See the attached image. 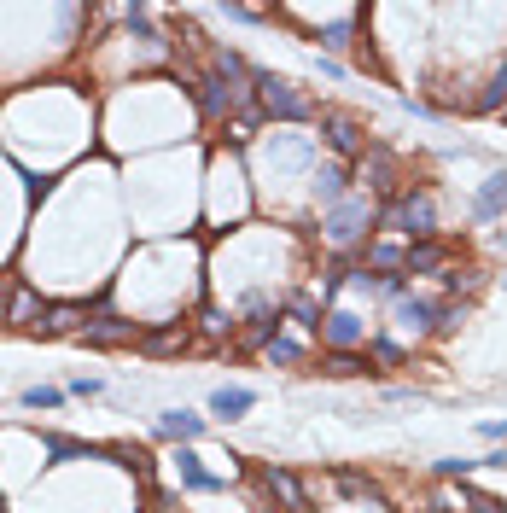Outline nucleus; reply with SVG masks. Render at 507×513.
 Listing matches in <instances>:
<instances>
[{
    "instance_id": "1",
    "label": "nucleus",
    "mask_w": 507,
    "mask_h": 513,
    "mask_svg": "<svg viewBox=\"0 0 507 513\" xmlns=\"http://www.w3.org/2000/svg\"><path fill=\"white\" fill-rule=\"evenodd\" d=\"M257 70H204V82H199V111L210 117V123H234V117H245V105L257 100V88H245Z\"/></svg>"
},
{
    "instance_id": "2",
    "label": "nucleus",
    "mask_w": 507,
    "mask_h": 513,
    "mask_svg": "<svg viewBox=\"0 0 507 513\" xmlns=\"http://www.w3.org/2000/svg\"><path fill=\"white\" fill-rule=\"evenodd\" d=\"M373 222H379V205H373L368 193H350V199H338V205L321 216V240L338 245V251H356V245H368Z\"/></svg>"
},
{
    "instance_id": "3",
    "label": "nucleus",
    "mask_w": 507,
    "mask_h": 513,
    "mask_svg": "<svg viewBox=\"0 0 507 513\" xmlns=\"http://www.w3.org/2000/svg\"><path fill=\"white\" fill-rule=\"evenodd\" d=\"M379 222H385L391 234H403L408 245H420V240H432V234H438V199H432L426 187H408L397 205L379 210Z\"/></svg>"
},
{
    "instance_id": "4",
    "label": "nucleus",
    "mask_w": 507,
    "mask_h": 513,
    "mask_svg": "<svg viewBox=\"0 0 507 513\" xmlns=\"http://www.w3.org/2000/svg\"><path fill=\"white\" fill-rule=\"evenodd\" d=\"M251 88H257L263 117H274V123H309V117H315V100H309L298 82L274 76V70H257V76H251Z\"/></svg>"
},
{
    "instance_id": "5",
    "label": "nucleus",
    "mask_w": 507,
    "mask_h": 513,
    "mask_svg": "<svg viewBox=\"0 0 507 513\" xmlns=\"http://www.w3.org/2000/svg\"><path fill=\"white\" fill-rule=\"evenodd\" d=\"M321 140L333 146L344 164H362L368 158V129H362V117H350V111H321Z\"/></svg>"
},
{
    "instance_id": "6",
    "label": "nucleus",
    "mask_w": 507,
    "mask_h": 513,
    "mask_svg": "<svg viewBox=\"0 0 507 513\" xmlns=\"http://www.w3.org/2000/svg\"><path fill=\"white\" fill-rule=\"evenodd\" d=\"M82 339L94 344V350H123V344L146 339V327L129 321V315H100V321H88V327H82Z\"/></svg>"
},
{
    "instance_id": "7",
    "label": "nucleus",
    "mask_w": 507,
    "mask_h": 513,
    "mask_svg": "<svg viewBox=\"0 0 507 513\" xmlns=\"http://www.w3.org/2000/svg\"><path fill=\"white\" fill-rule=\"evenodd\" d=\"M350 175L362 181V193H368V199H379V193H397V158H391L385 146H368V158H362Z\"/></svg>"
},
{
    "instance_id": "8",
    "label": "nucleus",
    "mask_w": 507,
    "mask_h": 513,
    "mask_svg": "<svg viewBox=\"0 0 507 513\" xmlns=\"http://www.w3.org/2000/svg\"><path fill=\"white\" fill-rule=\"evenodd\" d=\"M321 339L333 344V350H362L368 344V321L356 309H327L321 315Z\"/></svg>"
},
{
    "instance_id": "9",
    "label": "nucleus",
    "mask_w": 507,
    "mask_h": 513,
    "mask_svg": "<svg viewBox=\"0 0 507 513\" xmlns=\"http://www.w3.org/2000/svg\"><path fill=\"white\" fill-rule=\"evenodd\" d=\"M391 315H397V327H403V333H414V339L438 333V298H414V292H403V298L391 304Z\"/></svg>"
},
{
    "instance_id": "10",
    "label": "nucleus",
    "mask_w": 507,
    "mask_h": 513,
    "mask_svg": "<svg viewBox=\"0 0 507 513\" xmlns=\"http://www.w3.org/2000/svg\"><path fill=\"white\" fill-rule=\"evenodd\" d=\"M263 490H269V496H280V502H286V513H309L304 484L292 479L286 467H263Z\"/></svg>"
},
{
    "instance_id": "11",
    "label": "nucleus",
    "mask_w": 507,
    "mask_h": 513,
    "mask_svg": "<svg viewBox=\"0 0 507 513\" xmlns=\"http://www.w3.org/2000/svg\"><path fill=\"white\" fill-rule=\"evenodd\" d=\"M251 403H257V391H245V385H216V391H210V414H216V420H245Z\"/></svg>"
},
{
    "instance_id": "12",
    "label": "nucleus",
    "mask_w": 507,
    "mask_h": 513,
    "mask_svg": "<svg viewBox=\"0 0 507 513\" xmlns=\"http://www.w3.org/2000/svg\"><path fill=\"white\" fill-rule=\"evenodd\" d=\"M309 181H315V199H321L327 210H333L338 199H350V164H321Z\"/></svg>"
},
{
    "instance_id": "13",
    "label": "nucleus",
    "mask_w": 507,
    "mask_h": 513,
    "mask_svg": "<svg viewBox=\"0 0 507 513\" xmlns=\"http://www.w3.org/2000/svg\"><path fill=\"white\" fill-rule=\"evenodd\" d=\"M438 269H449V245L420 240V245H408L403 251V274H438Z\"/></svg>"
},
{
    "instance_id": "14",
    "label": "nucleus",
    "mask_w": 507,
    "mask_h": 513,
    "mask_svg": "<svg viewBox=\"0 0 507 513\" xmlns=\"http://www.w3.org/2000/svg\"><path fill=\"white\" fill-rule=\"evenodd\" d=\"M473 216H478V222H496V216H507V170H496L484 187H478Z\"/></svg>"
},
{
    "instance_id": "15",
    "label": "nucleus",
    "mask_w": 507,
    "mask_h": 513,
    "mask_svg": "<svg viewBox=\"0 0 507 513\" xmlns=\"http://www.w3.org/2000/svg\"><path fill=\"white\" fill-rule=\"evenodd\" d=\"M158 432H164V438H175V444H193V438H204V414L169 409V414H158Z\"/></svg>"
},
{
    "instance_id": "16",
    "label": "nucleus",
    "mask_w": 507,
    "mask_h": 513,
    "mask_svg": "<svg viewBox=\"0 0 507 513\" xmlns=\"http://www.w3.org/2000/svg\"><path fill=\"white\" fill-rule=\"evenodd\" d=\"M187 339H193L187 321H169V327H158V333H146L140 350H146V356H175V350H187Z\"/></svg>"
},
{
    "instance_id": "17",
    "label": "nucleus",
    "mask_w": 507,
    "mask_h": 513,
    "mask_svg": "<svg viewBox=\"0 0 507 513\" xmlns=\"http://www.w3.org/2000/svg\"><path fill=\"white\" fill-rule=\"evenodd\" d=\"M175 473H181V484H187V490H204V496H210V490H222V479H216V473H204L199 455H193L187 444H181V455H175Z\"/></svg>"
},
{
    "instance_id": "18",
    "label": "nucleus",
    "mask_w": 507,
    "mask_h": 513,
    "mask_svg": "<svg viewBox=\"0 0 507 513\" xmlns=\"http://www.w3.org/2000/svg\"><path fill=\"white\" fill-rule=\"evenodd\" d=\"M82 327H88V309L82 304H53L47 321H41V333H82Z\"/></svg>"
},
{
    "instance_id": "19",
    "label": "nucleus",
    "mask_w": 507,
    "mask_h": 513,
    "mask_svg": "<svg viewBox=\"0 0 507 513\" xmlns=\"http://www.w3.org/2000/svg\"><path fill=\"white\" fill-rule=\"evenodd\" d=\"M315 41H321L327 53H344V47H356V12H350V18H338V24H327V30L315 35Z\"/></svg>"
},
{
    "instance_id": "20",
    "label": "nucleus",
    "mask_w": 507,
    "mask_h": 513,
    "mask_svg": "<svg viewBox=\"0 0 507 513\" xmlns=\"http://www.w3.org/2000/svg\"><path fill=\"white\" fill-rule=\"evenodd\" d=\"M35 315H47V309H41V298L18 286V292H12V304H6V321H18V327H35Z\"/></svg>"
},
{
    "instance_id": "21",
    "label": "nucleus",
    "mask_w": 507,
    "mask_h": 513,
    "mask_svg": "<svg viewBox=\"0 0 507 513\" xmlns=\"http://www.w3.org/2000/svg\"><path fill=\"white\" fill-rule=\"evenodd\" d=\"M368 362H379V368H403L408 350L397 339H368Z\"/></svg>"
},
{
    "instance_id": "22",
    "label": "nucleus",
    "mask_w": 507,
    "mask_h": 513,
    "mask_svg": "<svg viewBox=\"0 0 507 513\" xmlns=\"http://www.w3.org/2000/svg\"><path fill=\"white\" fill-rule=\"evenodd\" d=\"M478 111H507V65L496 70V76H490V88H484V94H478Z\"/></svg>"
},
{
    "instance_id": "23",
    "label": "nucleus",
    "mask_w": 507,
    "mask_h": 513,
    "mask_svg": "<svg viewBox=\"0 0 507 513\" xmlns=\"http://www.w3.org/2000/svg\"><path fill=\"white\" fill-rule=\"evenodd\" d=\"M292 315H298V327H309V333H315V339H321V309H315V298H309V292H298V298H292Z\"/></svg>"
},
{
    "instance_id": "24",
    "label": "nucleus",
    "mask_w": 507,
    "mask_h": 513,
    "mask_svg": "<svg viewBox=\"0 0 507 513\" xmlns=\"http://www.w3.org/2000/svg\"><path fill=\"white\" fill-rule=\"evenodd\" d=\"M263 356H269V362H280V368H298V362H304V350L286 339V333H280V339H274L269 350H263Z\"/></svg>"
},
{
    "instance_id": "25",
    "label": "nucleus",
    "mask_w": 507,
    "mask_h": 513,
    "mask_svg": "<svg viewBox=\"0 0 507 513\" xmlns=\"http://www.w3.org/2000/svg\"><path fill=\"white\" fill-rule=\"evenodd\" d=\"M199 333H204V339H228V333H234V321H228L222 309H204V315H199Z\"/></svg>"
},
{
    "instance_id": "26",
    "label": "nucleus",
    "mask_w": 507,
    "mask_h": 513,
    "mask_svg": "<svg viewBox=\"0 0 507 513\" xmlns=\"http://www.w3.org/2000/svg\"><path fill=\"white\" fill-rule=\"evenodd\" d=\"M65 403V391H53V385H30L24 391V409H59Z\"/></svg>"
},
{
    "instance_id": "27",
    "label": "nucleus",
    "mask_w": 507,
    "mask_h": 513,
    "mask_svg": "<svg viewBox=\"0 0 507 513\" xmlns=\"http://www.w3.org/2000/svg\"><path fill=\"white\" fill-rule=\"evenodd\" d=\"M327 374H362V350H333V356H327Z\"/></svg>"
},
{
    "instance_id": "28",
    "label": "nucleus",
    "mask_w": 507,
    "mask_h": 513,
    "mask_svg": "<svg viewBox=\"0 0 507 513\" xmlns=\"http://www.w3.org/2000/svg\"><path fill=\"white\" fill-rule=\"evenodd\" d=\"M461 315H467L461 304H449V298H438V339H443V333H455V327H461Z\"/></svg>"
},
{
    "instance_id": "29",
    "label": "nucleus",
    "mask_w": 507,
    "mask_h": 513,
    "mask_svg": "<svg viewBox=\"0 0 507 513\" xmlns=\"http://www.w3.org/2000/svg\"><path fill=\"white\" fill-rule=\"evenodd\" d=\"M473 467L478 461H455V455H449V461H438V479H467Z\"/></svg>"
},
{
    "instance_id": "30",
    "label": "nucleus",
    "mask_w": 507,
    "mask_h": 513,
    "mask_svg": "<svg viewBox=\"0 0 507 513\" xmlns=\"http://www.w3.org/2000/svg\"><path fill=\"white\" fill-rule=\"evenodd\" d=\"M478 438H490V444H507V420H484V426H478Z\"/></svg>"
},
{
    "instance_id": "31",
    "label": "nucleus",
    "mask_w": 507,
    "mask_h": 513,
    "mask_svg": "<svg viewBox=\"0 0 507 513\" xmlns=\"http://www.w3.org/2000/svg\"><path fill=\"white\" fill-rule=\"evenodd\" d=\"M467 513H507L502 502H490V496H467Z\"/></svg>"
},
{
    "instance_id": "32",
    "label": "nucleus",
    "mask_w": 507,
    "mask_h": 513,
    "mask_svg": "<svg viewBox=\"0 0 507 513\" xmlns=\"http://www.w3.org/2000/svg\"><path fill=\"white\" fill-rule=\"evenodd\" d=\"M251 129H257V117L245 111V117H234V140H251Z\"/></svg>"
},
{
    "instance_id": "33",
    "label": "nucleus",
    "mask_w": 507,
    "mask_h": 513,
    "mask_svg": "<svg viewBox=\"0 0 507 513\" xmlns=\"http://www.w3.org/2000/svg\"><path fill=\"white\" fill-rule=\"evenodd\" d=\"M432 513H467V508H461L455 496H432Z\"/></svg>"
},
{
    "instance_id": "34",
    "label": "nucleus",
    "mask_w": 507,
    "mask_h": 513,
    "mask_svg": "<svg viewBox=\"0 0 507 513\" xmlns=\"http://www.w3.org/2000/svg\"><path fill=\"white\" fill-rule=\"evenodd\" d=\"M478 467H507V444H502V449H490V455H484Z\"/></svg>"
},
{
    "instance_id": "35",
    "label": "nucleus",
    "mask_w": 507,
    "mask_h": 513,
    "mask_svg": "<svg viewBox=\"0 0 507 513\" xmlns=\"http://www.w3.org/2000/svg\"><path fill=\"white\" fill-rule=\"evenodd\" d=\"M502 245H507V228H502Z\"/></svg>"
},
{
    "instance_id": "36",
    "label": "nucleus",
    "mask_w": 507,
    "mask_h": 513,
    "mask_svg": "<svg viewBox=\"0 0 507 513\" xmlns=\"http://www.w3.org/2000/svg\"><path fill=\"white\" fill-rule=\"evenodd\" d=\"M502 286H507V274H502Z\"/></svg>"
}]
</instances>
